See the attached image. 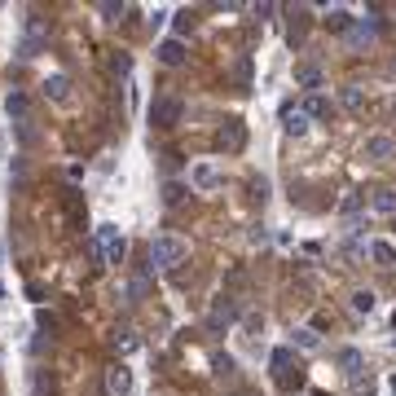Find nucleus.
Returning a JSON list of instances; mask_svg holds the SVG:
<instances>
[{"label":"nucleus","instance_id":"obj_1","mask_svg":"<svg viewBox=\"0 0 396 396\" xmlns=\"http://www.w3.org/2000/svg\"><path fill=\"white\" fill-rule=\"evenodd\" d=\"M150 269H159V273H167V269H176V264H185V256H189V247L181 243V238H172V234H159L150 243Z\"/></svg>","mask_w":396,"mask_h":396},{"label":"nucleus","instance_id":"obj_2","mask_svg":"<svg viewBox=\"0 0 396 396\" xmlns=\"http://www.w3.org/2000/svg\"><path fill=\"white\" fill-rule=\"evenodd\" d=\"M93 243H97V251H102L106 264H124V256H128V238L119 234V225H97Z\"/></svg>","mask_w":396,"mask_h":396},{"label":"nucleus","instance_id":"obj_3","mask_svg":"<svg viewBox=\"0 0 396 396\" xmlns=\"http://www.w3.org/2000/svg\"><path fill=\"white\" fill-rule=\"evenodd\" d=\"M185 115V102L181 97H154L150 102V124L154 128H176Z\"/></svg>","mask_w":396,"mask_h":396},{"label":"nucleus","instance_id":"obj_4","mask_svg":"<svg viewBox=\"0 0 396 396\" xmlns=\"http://www.w3.org/2000/svg\"><path fill=\"white\" fill-rule=\"evenodd\" d=\"M238 317H243V304H238V299H229V295H220V299L211 304V313H207V330L220 334V330H229Z\"/></svg>","mask_w":396,"mask_h":396},{"label":"nucleus","instance_id":"obj_5","mask_svg":"<svg viewBox=\"0 0 396 396\" xmlns=\"http://www.w3.org/2000/svg\"><path fill=\"white\" fill-rule=\"evenodd\" d=\"M273 375H278V383L282 388H299V383H304V366H291V348H278V352H273Z\"/></svg>","mask_w":396,"mask_h":396},{"label":"nucleus","instance_id":"obj_6","mask_svg":"<svg viewBox=\"0 0 396 396\" xmlns=\"http://www.w3.org/2000/svg\"><path fill=\"white\" fill-rule=\"evenodd\" d=\"M216 146H220L225 154H238L247 146V128H243V119H225L220 128H216Z\"/></svg>","mask_w":396,"mask_h":396},{"label":"nucleus","instance_id":"obj_7","mask_svg":"<svg viewBox=\"0 0 396 396\" xmlns=\"http://www.w3.org/2000/svg\"><path fill=\"white\" fill-rule=\"evenodd\" d=\"M102 388H106V396H132V370L124 361L111 366V370H106V379H102Z\"/></svg>","mask_w":396,"mask_h":396},{"label":"nucleus","instance_id":"obj_8","mask_svg":"<svg viewBox=\"0 0 396 396\" xmlns=\"http://www.w3.org/2000/svg\"><path fill=\"white\" fill-rule=\"evenodd\" d=\"M375 35H379L375 18H352V27H348V44H370Z\"/></svg>","mask_w":396,"mask_h":396},{"label":"nucleus","instance_id":"obj_9","mask_svg":"<svg viewBox=\"0 0 396 396\" xmlns=\"http://www.w3.org/2000/svg\"><path fill=\"white\" fill-rule=\"evenodd\" d=\"M366 159H375V163L396 159V141H392V137H370V141H366Z\"/></svg>","mask_w":396,"mask_h":396},{"label":"nucleus","instance_id":"obj_10","mask_svg":"<svg viewBox=\"0 0 396 396\" xmlns=\"http://www.w3.org/2000/svg\"><path fill=\"white\" fill-rule=\"evenodd\" d=\"M44 97L57 102V106H66L70 102V75H49V79H44Z\"/></svg>","mask_w":396,"mask_h":396},{"label":"nucleus","instance_id":"obj_11","mask_svg":"<svg viewBox=\"0 0 396 396\" xmlns=\"http://www.w3.org/2000/svg\"><path fill=\"white\" fill-rule=\"evenodd\" d=\"M189 185H194V189H216V185H220V176H216L211 163H194V167H189Z\"/></svg>","mask_w":396,"mask_h":396},{"label":"nucleus","instance_id":"obj_12","mask_svg":"<svg viewBox=\"0 0 396 396\" xmlns=\"http://www.w3.org/2000/svg\"><path fill=\"white\" fill-rule=\"evenodd\" d=\"M282 128L291 132V137H304V132H308V115L299 111V106H282Z\"/></svg>","mask_w":396,"mask_h":396},{"label":"nucleus","instance_id":"obj_13","mask_svg":"<svg viewBox=\"0 0 396 396\" xmlns=\"http://www.w3.org/2000/svg\"><path fill=\"white\" fill-rule=\"evenodd\" d=\"M111 343H115L119 357H128V352H137V348H141V334L132 330V326H119V330L111 334Z\"/></svg>","mask_w":396,"mask_h":396},{"label":"nucleus","instance_id":"obj_14","mask_svg":"<svg viewBox=\"0 0 396 396\" xmlns=\"http://www.w3.org/2000/svg\"><path fill=\"white\" fill-rule=\"evenodd\" d=\"M295 84H299V88H308V93H317V88H321V66L299 62V66H295Z\"/></svg>","mask_w":396,"mask_h":396},{"label":"nucleus","instance_id":"obj_15","mask_svg":"<svg viewBox=\"0 0 396 396\" xmlns=\"http://www.w3.org/2000/svg\"><path fill=\"white\" fill-rule=\"evenodd\" d=\"M334 361H339V370H343L348 379H357V375H361V370H366V357L357 352V348H343V352L334 357Z\"/></svg>","mask_w":396,"mask_h":396},{"label":"nucleus","instance_id":"obj_16","mask_svg":"<svg viewBox=\"0 0 396 396\" xmlns=\"http://www.w3.org/2000/svg\"><path fill=\"white\" fill-rule=\"evenodd\" d=\"M154 53H159L163 66H181V62H185V44H181V40H163Z\"/></svg>","mask_w":396,"mask_h":396},{"label":"nucleus","instance_id":"obj_17","mask_svg":"<svg viewBox=\"0 0 396 396\" xmlns=\"http://www.w3.org/2000/svg\"><path fill=\"white\" fill-rule=\"evenodd\" d=\"M291 348H299V352H317V348H321V334H317L313 326H299V330L291 334Z\"/></svg>","mask_w":396,"mask_h":396},{"label":"nucleus","instance_id":"obj_18","mask_svg":"<svg viewBox=\"0 0 396 396\" xmlns=\"http://www.w3.org/2000/svg\"><path fill=\"white\" fill-rule=\"evenodd\" d=\"M5 111H9V119H27V115H31V97H27L22 88H14V93L5 97Z\"/></svg>","mask_w":396,"mask_h":396},{"label":"nucleus","instance_id":"obj_19","mask_svg":"<svg viewBox=\"0 0 396 396\" xmlns=\"http://www.w3.org/2000/svg\"><path fill=\"white\" fill-rule=\"evenodd\" d=\"M299 111H304L308 119H321V115H330V102L321 97V93H308V97H304V106H299Z\"/></svg>","mask_w":396,"mask_h":396},{"label":"nucleus","instance_id":"obj_20","mask_svg":"<svg viewBox=\"0 0 396 396\" xmlns=\"http://www.w3.org/2000/svg\"><path fill=\"white\" fill-rule=\"evenodd\" d=\"M339 102H343V111H352V115H357V111H366V93L357 88V84H348V88L339 93Z\"/></svg>","mask_w":396,"mask_h":396},{"label":"nucleus","instance_id":"obj_21","mask_svg":"<svg viewBox=\"0 0 396 396\" xmlns=\"http://www.w3.org/2000/svg\"><path fill=\"white\" fill-rule=\"evenodd\" d=\"M375 211H383V216H396V189H375Z\"/></svg>","mask_w":396,"mask_h":396},{"label":"nucleus","instance_id":"obj_22","mask_svg":"<svg viewBox=\"0 0 396 396\" xmlns=\"http://www.w3.org/2000/svg\"><path fill=\"white\" fill-rule=\"evenodd\" d=\"M185 194H189V185H181V181H167V185H163V202H167V207H176Z\"/></svg>","mask_w":396,"mask_h":396},{"label":"nucleus","instance_id":"obj_23","mask_svg":"<svg viewBox=\"0 0 396 396\" xmlns=\"http://www.w3.org/2000/svg\"><path fill=\"white\" fill-rule=\"evenodd\" d=\"M370 260H379V264H396L392 243H370Z\"/></svg>","mask_w":396,"mask_h":396},{"label":"nucleus","instance_id":"obj_24","mask_svg":"<svg viewBox=\"0 0 396 396\" xmlns=\"http://www.w3.org/2000/svg\"><path fill=\"white\" fill-rule=\"evenodd\" d=\"M352 313H375V291H352Z\"/></svg>","mask_w":396,"mask_h":396},{"label":"nucleus","instance_id":"obj_25","mask_svg":"<svg viewBox=\"0 0 396 396\" xmlns=\"http://www.w3.org/2000/svg\"><path fill=\"white\" fill-rule=\"evenodd\" d=\"M326 27H330V31H348V27H352V14H348V9H330Z\"/></svg>","mask_w":396,"mask_h":396},{"label":"nucleus","instance_id":"obj_26","mask_svg":"<svg viewBox=\"0 0 396 396\" xmlns=\"http://www.w3.org/2000/svg\"><path fill=\"white\" fill-rule=\"evenodd\" d=\"M146 291H150V282H146V273H137V278H132V282H128V304H137V299H141V295H146Z\"/></svg>","mask_w":396,"mask_h":396},{"label":"nucleus","instance_id":"obj_27","mask_svg":"<svg viewBox=\"0 0 396 396\" xmlns=\"http://www.w3.org/2000/svg\"><path fill=\"white\" fill-rule=\"evenodd\" d=\"M111 70H115L119 79H128V75H132V57H128V53H115V57H111Z\"/></svg>","mask_w":396,"mask_h":396},{"label":"nucleus","instance_id":"obj_28","mask_svg":"<svg viewBox=\"0 0 396 396\" xmlns=\"http://www.w3.org/2000/svg\"><path fill=\"white\" fill-rule=\"evenodd\" d=\"M97 14H102V18H111V22H115L119 14H128V5H119V0H102V5H97Z\"/></svg>","mask_w":396,"mask_h":396},{"label":"nucleus","instance_id":"obj_29","mask_svg":"<svg viewBox=\"0 0 396 396\" xmlns=\"http://www.w3.org/2000/svg\"><path fill=\"white\" fill-rule=\"evenodd\" d=\"M361 202H366L361 194H348V198H343V216H352V211H361Z\"/></svg>","mask_w":396,"mask_h":396},{"label":"nucleus","instance_id":"obj_30","mask_svg":"<svg viewBox=\"0 0 396 396\" xmlns=\"http://www.w3.org/2000/svg\"><path fill=\"white\" fill-rule=\"evenodd\" d=\"M216 370H220V375L229 379V375H234V357H216Z\"/></svg>","mask_w":396,"mask_h":396},{"label":"nucleus","instance_id":"obj_31","mask_svg":"<svg viewBox=\"0 0 396 396\" xmlns=\"http://www.w3.org/2000/svg\"><path fill=\"white\" fill-rule=\"evenodd\" d=\"M194 27V18H189V9H181V14H176V31H189Z\"/></svg>","mask_w":396,"mask_h":396},{"label":"nucleus","instance_id":"obj_32","mask_svg":"<svg viewBox=\"0 0 396 396\" xmlns=\"http://www.w3.org/2000/svg\"><path fill=\"white\" fill-rule=\"evenodd\" d=\"M357 396H375V392H357Z\"/></svg>","mask_w":396,"mask_h":396},{"label":"nucleus","instance_id":"obj_33","mask_svg":"<svg viewBox=\"0 0 396 396\" xmlns=\"http://www.w3.org/2000/svg\"><path fill=\"white\" fill-rule=\"evenodd\" d=\"M392 348H396V339H392Z\"/></svg>","mask_w":396,"mask_h":396},{"label":"nucleus","instance_id":"obj_34","mask_svg":"<svg viewBox=\"0 0 396 396\" xmlns=\"http://www.w3.org/2000/svg\"><path fill=\"white\" fill-rule=\"evenodd\" d=\"M313 396H317V392H313Z\"/></svg>","mask_w":396,"mask_h":396}]
</instances>
